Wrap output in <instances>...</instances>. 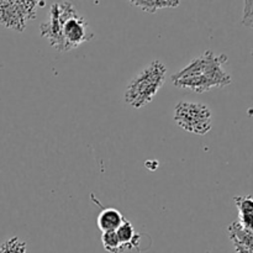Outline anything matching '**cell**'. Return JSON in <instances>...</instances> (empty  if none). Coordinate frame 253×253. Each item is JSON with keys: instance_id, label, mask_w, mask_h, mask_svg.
<instances>
[{"instance_id": "cell-3", "label": "cell", "mask_w": 253, "mask_h": 253, "mask_svg": "<svg viewBox=\"0 0 253 253\" xmlns=\"http://www.w3.org/2000/svg\"><path fill=\"white\" fill-rule=\"evenodd\" d=\"M167 74V66L155 59L141 69L130 82L124 93V100L133 109H141L155 99L163 86Z\"/></svg>"}, {"instance_id": "cell-13", "label": "cell", "mask_w": 253, "mask_h": 253, "mask_svg": "<svg viewBox=\"0 0 253 253\" xmlns=\"http://www.w3.org/2000/svg\"><path fill=\"white\" fill-rule=\"evenodd\" d=\"M242 24L253 27V1H245V12Z\"/></svg>"}, {"instance_id": "cell-1", "label": "cell", "mask_w": 253, "mask_h": 253, "mask_svg": "<svg viewBox=\"0 0 253 253\" xmlns=\"http://www.w3.org/2000/svg\"><path fill=\"white\" fill-rule=\"evenodd\" d=\"M42 37L58 52H69L94 37L89 22L82 16L72 2H53L49 17L40 26Z\"/></svg>"}, {"instance_id": "cell-7", "label": "cell", "mask_w": 253, "mask_h": 253, "mask_svg": "<svg viewBox=\"0 0 253 253\" xmlns=\"http://www.w3.org/2000/svg\"><path fill=\"white\" fill-rule=\"evenodd\" d=\"M124 220H125V217L118 209H115V208H105L99 214L98 219H96V225H98L99 230L103 234V232L116 231L119 226L123 224Z\"/></svg>"}, {"instance_id": "cell-11", "label": "cell", "mask_w": 253, "mask_h": 253, "mask_svg": "<svg viewBox=\"0 0 253 253\" xmlns=\"http://www.w3.org/2000/svg\"><path fill=\"white\" fill-rule=\"evenodd\" d=\"M101 244H103L105 251H108L109 253L124 252L123 245L119 241L118 235H116L115 231L103 232V234H101Z\"/></svg>"}, {"instance_id": "cell-9", "label": "cell", "mask_w": 253, "mask_h": 253, "mask_svg": "<svg viewBox=\"0 0 253 253\" xmlns=\"http://www.w3.org/2000/svg\"><path fill=\"white\" fill-rule=\"evenodd\" d=\"M131 5L138 7L142 11L155 14L156 11L167 7H177L180 5L179 0H131Z\"/></svg>"}, {"instance_id": "cell-2", "label": "cell", "mask_w": 253, "mask_h": 253, "mask_svg": "<svg viewBox=\"0 0 253 253\" xmlns=\"http://www.w3.org/2000/svg\"><path fill=\"white\" fill-rule=\"evenodd\" d=\"M226 54H215L208 49L197 58H193L184 68L170 77L173 85L197 94H203L212 88H224L232 82L225 71Z\"/></svg>"}, {"instance_id": "cell-5", "label": "cell", "mask_w": 253, "mask_h": 253, "mask_svg": "<svg viewBox=\"0 0 253 253\" xmlns=\"http://www.w3.org/2000/svg\"><path fill=\"white\" fill-rule=\"evenodd\" d=\"M39 2L27 0H0V25L22 32L26 29L27 22L36 17Z\"/></svg>"}, {"instance_id": "cell-8", "label": "cell", "mask_w": 253, "mask_h": 253, "mask_svg": "<svg viewBox=\"0 0 253 253\" xmlns=\"http://www.w3.org/2000/svg\"><path fill=\"white\" fill-rule=\"evenodd\" d=\"M115 232L118 235L119 241L123 245L124 251L125 250H132L138 246L141 236L140 234L136 232V230L133 229V225L128 220H124L123 224L119 226V229Z\"/></svg>"}, {"instance_id": "cell-10", "label": "cell", "mask_w": 253, "mask_h": 253, "mask_svg": "<svg viewBox=\"0 0 253 253\" xmlns=\"http://www.w3.org/2000/svg\"><path fill=\"white\" fill-rule=\"evenodd\" d=\"M229 236L230 240L234 245L246 247V249L252 250L253 251V235L247 232L246 230L242 229L241 225L237 221L231 222L229 225Z\"/></svg>"}, {"instance_id": "cell-14", "label": "cell", "mask_w": 253, "mask_h": 253, "mask_svg": "<svg viewBox=\"0 0 253 253\" xmlns=\"http://www.w3.org/2000/svg\"><path fill=\"white\" fill-rule=\"evenodd\" d=\"M234 247H235V251H236V253H253L252 250L246 249V247L239 246V245H234Z\"/></svg>"}, {"instance_id": "cell-4", "label": "cell", "mask_w": 253, "mask_h": 253, "mask_svg": "<svg viewBox=\"0 0 253 253\" xmlns=\"http://www.w3.org/2000/svg\"><path fill=\"white\" fill-rule=\"evenodd\" d=\"M175 124L184 131L195 135H207L212 126V113L207 104L182 100L175 105Z\"/></svg>"}, {"instance_id": "cell-12", "label": "cell", "mask_w": 253, "mask_h": 253, "mask_svg": "<svg viewBox=\"0 0 253 253\" xmlns=\"http://www.w3.org/2000/svg\"><path fill=\"white\" fill-rule=\"evenodd\" d=\"M26 242L20 240L19 237H11L0 245V253H26Z\"/></svg>"}, {"instance_id": "cell-6", "label": "cell", "mask_w": 253, "mask_h": 253, "mask_svg": "<svg viewBox=\"0 0 253 253\" xmlns=\"http://www.w3.org/2000/svg\"><path fill=\"white\" fill-rule=\"evenodd\" d=\"M234 202L239 210V222L242 229L253 235V197L244 195V197H235Z\"/></svg>"}]
</instances>
